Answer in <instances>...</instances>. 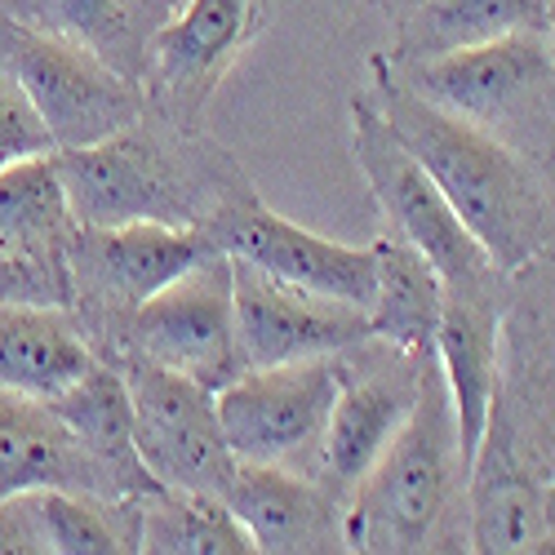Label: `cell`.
<instances>
[{"label": "cell", "mask_w": 555, "mask_h": 555, "mask_svg": "<svg viewBox=\"0 0 555 555\" xmlns=\"http://www.w3.org/2000/svg\"><path fill=\"white\" fill-rule=\"evenodd\" d=\"M50 555H120L138 551V493L99 498L80 489H36Z\"/></svg>", "instance_id": "25"}, {"label": "cell", "mask_w": 555, "mask_h": 555, "mask_svg": "<svg viewBox=\"0 0 555 555\" xmlns=\"http://www.w3.org/2000/svg\"><path fill=\"white\" fill-rule=\"evenodd\" d=\"M383 356H364V343L356 347L360 369L347 364L343 351V387L330 409V427L325 444H320L315 462V480L325 485L338 502L351 498V489L364 480V472L383 457L391 436L404 427L413 400L423 391V374L431 356H409L387 343H378Z\"/></svg>", "instance_id": "14"}, {"label": "cell", "mask_w": 555, "mask_h": 555, "mask_svg": "<svg viewBox=\"0 0 555 555\" xmlns=\"http://www.w3.org/2000/svg\"><path fill=\"white\" fill-rule=\"evenodd\" d=\"M551 169H555V160H551Z\"/></svg>", "instance_id": "32"}, {"label": "cell", "mask_w": 555, "mask_h": 555, "mask_svg": "<svg viewBox=\"0 0 555 555\" xmlns=\"http://www.w3.org/2000/svg\"><path fill=\"white\" fill-rule=\"evenodd\" d=\"M138 551L143 555H249L254 538L214 493L147 489L138 493Z\"/></svg>", "instance_id": "24"}, {"label": "cell", "mask_w": 555, "mask_h": 555, "mask_svg": "<svg viewBox=\"0 0 555 555\" xmlns=\"http://www.w3.org/2000/svg\"><path fill=\"white\" fill-rule=\"evenodd\" d=\"M436 364L444 374L457 440L467 467L489 431V413L502 391V294H449L436 330Z\"/></svg>", "instance_id": "16"}, {"label": "cell", "mask_w": 555, "mask_h": 555, "mask_svg": "<svg viewBox=\"0 0 555 555\" xmlns=\"http://www.w3.org/2000/svg\"><path fill=\"white\" fill-rule=\"evenodd\" d=\"M116 351H133L165 369H178L209 391L227 387L245 369L236 343V307H231V258L214 249L178 281L156 289L143 307H133L99 356Z\"/></svg>", "instance_id": "11"}, {"label": "cell", "mask_w": 555, "mask_h": 555, "mask_svg": "<svg viewBox=\"0 0 555 555\" xmlns=\"http://www.w3.org/2000/svg\"><path fill=\"white\" fill-rule=\"evenodd\" d=\"M231 307H236V343L245 369L343 356L374 338L364 307L289 285L245 258H231Z\"/></svg>", "instance_id": "13"}, {"label": "cell", "mask_w": 555, "mask_h": 555, "mask_svg": "<svg viewBox=\"0 0 555 555\" xmlns=\"http://www.w3.org/2000/svg\"><path fill=\"white\" fill-rule=\"evenodd\" d=\"M103 360L120 369L129 387L133 449L143 457L147 476L165 489L222 498L231 476H236V453H231L222 436L214 391L188 374H178V369H165L133 351H116Z\"/></svg>", "instance_id": "9"}, {"label": "cell", "mask_w": 555, "mask_h": 555, "mask_svg": "<svg viewBox=\"0 0 555 555\" xmlns=\"http://www.w3.org/2000/svg\"><path fill=\"white\" fill-rule=\"evenodd\" d=\"M472 529V467L462 457L453 400L431 356L423 391L383 457L343 502L347 551L409 555L462 551Z\"/></svg>", "instance_id": "3"}, {"label": "cell", "mask_w": 555, "mask_h": 555, "mask_svg": "<svg viewBox=\"0 0 555 555\" xmlns=\"http://www.w3.org/2000/svg\"><path fill=\"white\" fill-rule=\"evenodd\" d=\"M67 188L54 169V156H31L0 169V249L67 271V245L76 231Z\"/></svg>", "instance_id": "23"}, {"label": "cell", "mask_w": 555, "mask_h": 555, "mask_svg": "<svg viewBox=\"0 0 555 555\" xmlns=\"http://www.w3.org/2000/svg\"><path fill=\"white\" fill-rule=\"evenodd\" d=\"M10 14L31 27L80 40L120 76L138 80L147 40L173 14V0H10Z\"/></svg>", "instance_id": "20"}, {"label": "cell", "mask_w": 555, "mask_h": 555, "mask_svg": "<svg viewBox=\"0 0 555 555\" xmlns=\"http://www.w3.org/2000/svg\"><path fill=\"white\" fill-rule=\"evenodd\" d=\"M551 40H555V0H551Z\"/></svg>", "instance_id": "30"}, {"label": "cell", "mask_w": 555, "mask_h": 555, "mask_svg": "<svg viewBox=\"0 0 555 555\" xmlns=\"http://www.w3.org/2000/svg\"><path fill=\"white\" fill-rule=\"evenodd\" d=\"M0 67L27 89L59 152L103 143L107 133L147 112V94L138 80L120 76L80 40L31 27L14 14H0Z\"/></svg>", "instance_id": "6"}, {"label": "cell", "mask_w": 555, "mask_h": 555, "mask_svg": "<svg viewBox=\"0 0 555 555\" xmlns=\"http://www.w3.org/2000/svg\"><path fill=\"white\" fill-rule=\"evenodd\" d=\"M227 506L249 529L254 551L267 555H334L347 551L343 502L315 476L271 467V462H236L227 485Z\"/></svg>", "instance_id": "15"}, {"label": "cell", "mask_w": 555, "mask_h": 555, "mask_svg": "<svg viewBox=\"0 0 555 555\" xmlns=\"http://www.w3.org/2000/svg\"><path fill=\"white\" fill-rule=\"evenodd\" d=\"M343 387V356H307L241 369L214 391L222 436L236 462H271L315 476L330 409Z\"/></svg>", "instance_id": "7"}, {"label": "cell", "mask_w": 555, "mask_h": 555, "mask_svg": "<svg viewBox=\"0 0 555 555\" xmlns=\"http://www.w3.org/2000/svg\"><path fill=\"white\" fill-rule=\"evenodd\" d=\"M54 169L80 227H205L231 196L254 188L205 129H178L156 112H143L103 143L54 152Z\"/></svg>", "instance_id": "2"}, {"label": "cell", "mask_w": 555, "mask_h": 555, "mask_svg": "<svg viewBox=\"0 0 555 555\" xmlns=\"http://www.w3.org/2000/svg\"><path fill=\"white\" fill-rule=\"evenodd\" d=\"M201 231L227 258H245L271 275H281L289 285L315 289L325 298H343L364 311L374 302V285H378L374 245L356 249V245H338L330 236H315V231L281 218L271 205H262V196L254 188L231 196Z\"/></svg>", "instance_id": "12"}, {"label": "cell", "mask_w": 555, "mask_h": 555, "mask_svg": "<svg viewBox=\"0 0 555 555\" xmlns=\"http://www.w3.org/2000/svg\"><path fill=\"white\" fill-rule=\"evenodd\" d=\"M0 302H59V307H67L72 302L67 271L40 267V262H27V258H14V254L0 249Z\"/></svg>", "instance_id": "27"}, {"label": "cell", "mask_w": 555, "mask_h": 555, "mask_svg": "<svg viewBox=\"0 0 555 555\" xmlns=\"http://www.w3.org/2000/svg\"><path fill=\"white\" fill-rule=\"evenodd\" d=\"M99 364L72 307L59 302H0V387L31 400L63 396Z\"/></svg>", "instance_id": "18"}, {"label": "cell", "mask_w": 555, "mask_h": 555, "mask_svg": "<svg viewBox=\"0 0 555 555\" xmlns=\"http://www.w3.org/2000/svg\"><path fill=\"white\" fill-rule=\"evenodd\" d=\"M364 5L374 10V14H383V18H396V23H400L413 5H418V0H364Z\"/></svg>", "instance_id": "29"}, {"label": "cell", "mask_w": 555, "mask_h": 555, "mask_svg": "<svg viewBox=\"0 0 555 555\" xmlns=\"http://www.w3.org/2000/svg\"><path fill=\"white\" fill-rule=\"evenodd\" d=\"M387 59V54H383ZM400 85L512 143L551 173L555 160V40L551 31H516L476 50L396 67Z\"/></svg>", "instance_id": "4"}, {"label": "cell", "mask_w": 555, "mask_h": 555, "mask_svg": "<svg viewBox=\"0 0 555 555\" xmlns=\"http://www.w3.org/2000/svg\"><path fill=\"white\" fill-rule=\"evenodd\" d=\"M351 156L383 209L387 231L409 241L440 271L449 294H502L512 275L485 254L369 94L351 99Z\"/></svg>", "instance_id": "5"}, {"label": "cell", "mask_w": 555, "mask_h": 555, "mask_svg": "<svg viewBox=\"0 0 555 555\" xmlns=\"http://www.w3.org/2000/svg\"><path fill=\"white\" fill-rule=\"evenodd\" d=\"M178 5H182V0H173V10H178Z\"/></svg>", "instance_id": "31"}, {"label": "cell", "mask_w": 555, "mask_h": 555, "mask_svg": "<svg viewBox=\"0 0 555 555\" xmlns=\"http://www.w3.org/2000/svg\"><path fill=\"white\" fill-rule=\"evenodd\" d=\"M44 404H50L72 427V436L116 476L125 498L160 489L133 449V404H129V387L120 378V369L112 360L99 356V364L89 369V374H80L63 396L44 400Z\"/></svg>", "instance_id": "21"}, {"label": "cell", "mask_w": 555, "mask_h": 555, "mask_svg": "<svg viewBox=\"0 0 555 555\" xmlns=\"http://www.w3.org/2000/svg\"><path fill=\"white\" fill-rule=\"evenodd\" d=\"M0 555H50L36 489L0 498Z\"/></svg>", "instance_id": "28"}, {"label": "cell", "mask_w": 555, "mask_h": 555, "mask_svg": "<svg viewBox=\"0 0 555 555\" xmlns=\"http://www.w3.org/2000/svg\"><path fill=\"white\" fill-rule=\"evenodd\" d=\"M271 23V0H182L156 27L143 59L147 112L178 129H205L218 85L258 44Z\"/></svg>", "instance_id": "10"}, {"label": "cell", "mask_w": 555, "mask_h": 555, "mask_svg": "<svg viewBox=\"0 0 555 555\" xmlns=\"http://www.w3.org/2000/svg\"><path fill=\"white\" fill-rule=\"evenodd\" d=\"M27 489H80L99 498H125L116 476L72 436V427L50 404L0 387V498Z\"/></svg>", "instance_id": "17"}, {"label": "cell", "mask_w": 555, "mask_h": 555, "mask_svg": "<svg viewBox=\"0 0 555 555\" xmlns=\"http://www.w3.org/2000/svg\"><path fill=\"white\" fill-rule=\"evenodd\" d=\"M369 99L431 173L485 254L506 275L529 271L555 245V188L546 169L489 129L418 99L391 76L383 54L369 59Z\"/></svg>", "instance_id": "1"}, {"label": "cell", "mask_w": 555, "mask_h": 555, "mask_svg": "<svg viewBox=\"0 0 555 555\" xmlns=\"http://www.w3.org/2000/svg\"><path fill=\"white\" fill-rule=\"evenodd\" d=\"M374 258H378V285H374V302H369V330L396 351L431 356L444 307L440 271L391 231L374 241Z\"/></svg>", "instance_id": "22"}, {"label": "cell", "mask_w": 555, "mask_h": 555, "mask_svg": "<svg viewBox=\"0 0 555 555\" xmlns=\"http://www.w3.org/2000/svg\"><path fill=\"white\" fill-rule=\"evenodd\" d=\"M205 254H214V241L201 227H76L67 245V307L76 311L89 343L99 338L103 351L133 307H143L156 289L178 281Z\"/></svg>", "instance_id": "8"}, {"label": "cell", "mask_w": 555, "mask_h": 555, "mask_svg": "<svg viewBox=\"0 0 555 555\" xmlns=\"http://www.w3.org/2000/svg\"><path fill=\"white\" fill-rule=\"evenodd\" d=\"M59 143L50 125L40 120L36 103L27 99V89L0 67V169H10L31 156H54Z\"/></svg>", "instance_id": "26"}, {"label": "cell", "mask_w": 555, "mask_h": 555, "mask_svg": "<svg viewBox=\"0 0 555 555\" xmlns=\"http://www.w3.org/2000/svg\"><path fill=\"white\" fill-rule=\"evenodd\" d=\"M516 31H551V0H418L383 54L396 67H413Z\"/></svg>", "instance_id": "19"}]
</instances>
